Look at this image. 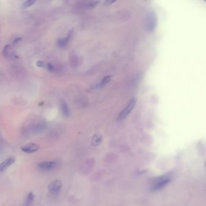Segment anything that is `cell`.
<instances>
[{"label": "cell", "instance_id": "obj_9", "mask_svg": "<svg viewBox=\"0 0 206 206\" xmlns=\"http://www.w3.org/2000/svg\"><path fill=\"white\" fill-rule=\"evenodd\" d=\"M72 35V32H70L68 35L64 38L60 39L59 41H58V45L59 47H65L68 42L70 39L71 38Z\"/></svg>", "mask_w": 206, "mask_h": 206}, {"label": "cell", "instance_id": "obj_11", "mask_svg": "<svg viewBox=\"0 0 206 206\" xmlns=\"http://www.w3.org/2000/svg\"><path fill=\"white\" fill-rule=\"evenodd\" d=\"M102 141V137L100 134H96L92 139V144L93 146H98Z\"/></svg>", "mask_w": 206, "mask_h": 206}, {"label": "cell", "instance_id": "obj_16", "mask_svg": "<svg viewBox=\"0 0 206 206\" xmlns=\"http://www.w3.org/2000/svg\"><path fill=\"white\" fill-rule=\"evenodd\" d=\"M115 1H105V2H104V4H105L106 5H109V4H112V3H113V2H114Z\"/></svg>", "mask_w": 206, "mask_h": 206}, {"label": "cell", "instance_id": "obj_12", "mask_svg": "<svg viewBox=\"0 0 206 206\" xmlns=\"http://www.w3.org/2000/svg\"><path fill=\"white\" fill-rule=\"evenodd\" d=\"M34 198H35V196L33 195V193L32 192H30L28 195L27 196V198L26 199V202H25V204H24V206H30L33 200H34Z\"/></svg>", "mask_w": 206, "mask_h": 206}, {"label": "cell", "instance_id": "obj_3", "mask_svg": "<svg viewBox=\"0 0 206 206\" xmlns=\"http://www.w3.org/2000/svg\"><path fill=\"white\" fill-rule=\"evenodd\" d=\"M170 178L167 176H163L158 178L157 182H155L154 185L152 187L153 191H158L165 186H166L168 183L170 182Z\"/></svg>", "mask_w": 206, "mask_h": 206}, {"label": "cell", "instance_id": "obj_15", "mask_svg": "<svg viewBox=\"0 0 206 206\" xmlns=\"http://www.w3.org/2000/svg\"><path fill=\"white\" fill-rule=\"evenodd\" d=\"M47 68L50 71H53L54 70V67L51 64H47Z\"/></svg>", "mask_w": 206, "mask_h": 206}, {"label": "cell", "instance_id": "obj_1", "mask_svg": "<svg viewBox=\"0 0 206 206\" xmlns=\"http://www.w3.org/2000/svg\"><path fill=\"white\" fill-rule=\"evenodd\" d=\"M157 24V16L154 12H150L145 18V28L148 32L154 31Z\"/></svg>", "mask_w": 206, "mask_h": 206}, {"label": "cell", "instance_id": "obj_2", "mask_svg": "<svg viewBox=\"0 0 206 206\" xmlns=\"http://www.w3.org/2000/svg\"><path fill=\"white\" fill-rule=\"evenodd\" d=\"M137 102V100L135 98H132L129 101V102L126 105L125 108L121 111V113L118 114L117 117L118 120H122L125 118L127 116L129 115L131 111L135 107Z\"/></svg>", "mask_w": 206, "mask_h": 206}, {"label": "cell", "instance_id": "obj_4", "mask_svg": "<svg viewBox=\"0 0 206 206\" xmlns=\"http://www.w3.org/2000/svg\"><path fill=\"white\" fill-rule=\"evenodd\" d=\"M57 166V163L54 161H42L38 165V168L42 171H50Z\"/></svg>", "mask_w": 206, "mask_h": 206}, {"label": "cell", "instance_id": "obj_14", "mask_svg": "<svg viewBox=\"0 0 206 206\" xmlns=\"http://www.w3.org/2000/svg\"><path fill=\"white\" fill-rule=\"evenodd\" d=\"M36 65H37L38 67H41V68H42V67H45V64H44L42 61H38V62H36Z\"/></svg>", "mask_w": 206, "mask_h": 206}, {"label": "cell", "instance_id": "obj_8", "mask_svg": "<svg viewBox=\"0 0 206 206\" xmlns=\"http://www.w3.org/2000/svg\"><path fill=\"white\" fill-rule=\"evenodd\" d=\"M111 79H112V76H109V75L103 77V79H102V80L98 84H97L95 88L99 89V88H103L104 86H105L106 84H108L110 82Z\"/></svg>", "mask_w": 206, "mask_h": 206}, {"label": "cell", "instance_id": "obj_6", "mask_svg": "<svg viewBox=\"0 0 206 206\" xmlns=\"http://www.w3.org/2000/svg\"><path fill=\"white\" fill-rule=\"evenodd\" d=\"M39 149V146L38 144L33 143H28L24 146H22L21 148V149L23 152L27 154L35 152L38 151Z\"/></svg>", "mask_w": 206, "mask_h": 206}, {"label": "cell", "instance_id": "obj_17", "mask_svg": "<svg viewBox=\"0 0 206 206\" xmlns=\"http://www.w3.org/2000/svg\"><path fill=\"white\" fill-rule=\"evenodd\" d=\"M19 41H21V38H18L15 39V40L14 41V43L16 44V43H17L18 42H19Z\"/></svg>", "mask_w": 206, "mask_h": 206}, {"label": "cell", "instance_id": "obj_10", "mask_svg": "<svg viewBox=\"0 0 206 206\" xmlns=\"http://www.w3.org/2000/svg\"><path fill=\"white\" fill-rule=\"evenodd\" d=\"M61 111H62V113L64 116L65 117H68L70 116V109L68 108L67 103H66L65 101H62L61 102Z\"/></svg>", "mask_w": 206, "mask_h": 206}, {"label": "cell", "instance_id": "obj_7", "mask_svg": "<svg viewBox=\"0 0 206 206\" xmlns=\"http://www.w3.org/2000/svg\"><path fill=\"white\" fill-rule=\"evenodd\" d=\"M15 161V159L13 157H10L0 164V172H2L9 168Z\"/></svg>", "mask_w": 206, "mask_h": 206}, {"label": "cell", "instance_id": "obj_13", "mask_svg": "<svg viewBox=\"0 0 206 206\" xmlns=\"http://www.w3.org/2000/svg\"><path fill=\"white\" fill-rule=\"evenodd\" d=\"M35 2H36V1H34V0L26 1L22 4V8L23 9H26L27 7H29L33 6Z\"/></svg>", "mask_w": 206, "mask_h": 206}, {"label": "cell", "instance_id": "obj_5", "mask_svg": "<svg viewBox=\"0 0 206 206\" xmlns=\"http://www.w3.org/2000/svg\"><path fill=\"white\" fill-rule=\"evenodd\" d=\"M62 188V182L60 180H55L51 182L48 186L49 191L53 195L59 193Z\"/></svg>", "mask_w": 206, "mask_h": 206}]
</instances>
